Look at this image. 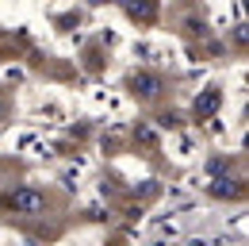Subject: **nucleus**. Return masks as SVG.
Masks as SVG:
<instances>
[{
	"mask_svg": "<svg viewBox=\"0 0 249 246\" xmlns=\"http://www.w3.org/2000/svg\"><path fill=\"white\" fill-rule=\"evenodd\" d=\"M0 120H4V104H0Z\"/></svg>",
	"mask_w": 249,
	"mask_h": 246,
	"instance_id": "423d86ee",
	"label": "nucleus"
},
{
	"mask_svg": "<svg viewBox=\"0 0 249 246\" xmlns=\"http://www.w3.org/2000/svg\"><path fill=\"white\" fill-rule=\"evenodd\" d=\"M130 89L138 92V96H154V92L161 89V81H157L154 73H134V77H130Z\"/></svg>",
	"mask_w": 249,
	"mask_h": 246,
	"instance_id": "f03ea898",
	"label": "nucleus"
},
{
	"mask_svg": "<svg viewBox=\"0 0 249 246\" xmlns=\"http://www.w3.org/2000/svg\"><path fill=\"white\" fill-rule=\"evenodd\" d=\"M211 192H215V196H238L242 188H238V181H230V177H218V181L211 184Z\"/></svg>",
	"mask_w": 249,
	"mask_h": 246,
	"instance_id": "7ed1b4c3",
	"label": "nucleus"
},
{
	"mask_svg": "<svg viewBox=\"0 0 249 246\" xmlns=\"http://www.w3.org/2000/svg\"><path fill=\"white\" fill-rule=\"evenodd\" d=\"M126 12H130V16H142V20H154V4H150V0H146V4L126 0Z\"/></svg>",
	"mask_w": 249,
	"mask_h": 246,
	"instance_id": "39448f33",
	"label": "nucleus"
},
{
	"mask_svg": "<svg viewBox=\"0 0 249 246\" xmlns=\"http://www.w3.org/2000/svg\"><path fill=\"white\" fill-rule=\"evenodd\" d=\"M46 200H42V192H35V188H19L16 196H12V208L16 212H38Z\"/></svg>",
	"mask_w": 249,
	"mask_h": 246,
	"instance_id": "f257e3e1",
	"label": "nucleus"
},
{
	"mask_svg": "<svg viewBox=\"0 0 249 246\" xmlns=\"http://www.w3.org/2000/svg\"><path fill=\"white\" fill-rule=\"evenodd\" d=\"M215 108H218V92H215V89L207 92L203 100H196V116H211Z\"/></svg>",
	"mask_w": 249,
	"mask_h": 246,
	"instance_id": "20e7f679",
	"label": "nucleus"
}]
</instances>
